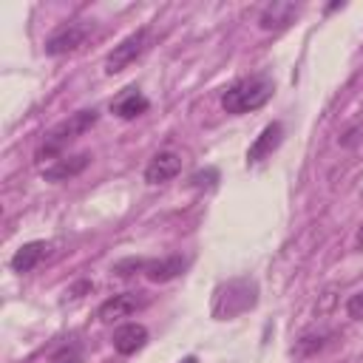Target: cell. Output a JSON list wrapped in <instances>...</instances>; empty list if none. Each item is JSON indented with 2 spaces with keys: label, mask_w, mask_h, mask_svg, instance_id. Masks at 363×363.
<instances>
[{
  "label": "cell",
  "mask_w": 363,
  "mask_h": 363,
  "mask_svg": "<svg viewBox=\"0 0 363 363\" xmlns=\"http://www.w3.org/2000/svg\"><path fill=\"white\" fill-rule=\"evenodd\" d=\"M184 269H187V258H182V255L150 258V261L145 264V278H147V281H153V284H164V281L179 278Z\"/></svg>",
  "instance_id": "30bf717a"
},
{
  "label": "cell",
  "mask_w": 363,
  "mask_h": 363,
  "mask_svg": "<svg viewBox=\"0 0 363 363\" xmlns=\"http://www.w3.org/2000/svg\"><path fill=\"white\" fill-rule=\"evenodd\" d=\"M85 37H88V26H82V23H68V26L57 28V31L45 40V54H51V57L71 54V51H77V48L85 43Z\"/></svg>",
  "instance_id": "5b68a950"
},
{
  "label": "cell",
  "mask_w": 363,
  "mask_h": 363,
  "mask_svg": "<svg viewBox=\"0 0 363 363\" xmlns=\"http://www.w3.org/2000/svg\"><path fill=\"white\" fill-rule=\"evenodd\" d=\"M354 244H357V250H363V227H360V233H357V241H354Z\"/></svg>",
  "instance_id": "ac0fdd59"
},
{
  "label": "cell",
  "mask_w": 363,
  "mask_h": 363,
  "mask_svg": "<svg viewBox=\"0 0 363 363\" xmlns=\"http://www.w3.org/2000/svg\"><path fill=\"white\" fill-rule=\"evenodd\" d=\"M281 139H284V125H281V122H269V125L255 136V142L250 145V150H247V164L264 162V159L281 145Z\"/></svg>",
  "instance_id": "9c48e42d"
},
{
  "label": "cell",
  "mask_w": 363,
  "mask_h": 363,
  "mask_svg": "<svg viewBox=\"0 0 363 363\" xmlns=\"http://www.w3.org/2000/svg\"><path fill=\"white\" fill-rule=\"evenodd\" d=\"M88 164H91V153L60 156V159H54V164H48V167L43 170V179H45V182H68V179L79 176Z\"/></svg>",
  "instance_id": "ba28073f"
},
{
  "label": "cell",
  "mask_w": 363,
  "mask_h": 363,
  "mask_svg": "<svg viewBox=\"0 0 363 363\" xmlns=\"http://www.w3.org/2000/svg\"><path fill=\"white\" fill-rule=\"evenodd\" d=\"M147 108H150L147 96H145V94H139L136 88H128V91H125V94L111 105V111H113L119 119H136V116H142Z\"/></svg>",
  "instance_id": "7c38bea8"
},
{
  "label": "cell",
  "mask_w": 363,
  "mask_h": 363,
  "mask_svg": "<svg viewBox=\"0 0 363 363\" xmlns=\"http://www.w3.org/2000/svg\"><path fill=\"white\" fill-rule=\"evenodd\" d=\"M54 360H57V363H79V346H77L71 354H68V346H65L60 354H54Z\"/></svg>",
  "instance_id": "e0dca14e"
},
{
  "label": "cell",
  "mask_w": 363,
  "mask_h": 363,
  "mask_svg": "<svg viewBox=\"0 0 363 363\" xmlns=\"http://www.w3.org/2000/svg\"><path fill=\"white\" fill-rule=\"evenodd\" d=\"M218 182V170L216 167H207V170H199L190 176V184L193 187H213Z\"/></svg>",
  "instance_id": "9a60e30c"
},
{
  "label": "cell",
  "mask_w": 363,
  "mask_h": 363,
  "mask_svg": "<svg viewBox=\"0 0 363 363\" xmlns=\"http://www.w3.org/2000/svg\"><path fill=\"white\" fill-rule=\"evenodd\" d=\"M298 14H301V6H298V3L275 0V3H267V6H264V11L258 14V26H261L264 31H281V28L292 26Z\"/></svg>",
  "instance_id": "8992f818"
},
{
  "label": "cell",
  "mask_w": 363,
  "mask_h": 363,
  "mask_svg": "<svg viewBox=\"0 0 363 363\" xmlns=\"http://www.w3.org/2000/svg\"><path fill=\"white\" fill-rule=\"evenodd\" d=\"M113 349L119 354H136L145 343H147V329L142 323H122L116 332H113Z\"/></svg>",
  "instance_id": "8fae6325"
},
{
  "label": "cell",
  "mask_w": 363,
  "mask_h": 363,
  "mask_svg": "<svg viewBox=\"0 0 363 363\" xmlns=\"http://www.w3.org/2000/svg\"><path fill=\"white\" fill-rule=\"evenodd\" d=\"M182 363H196V357H184V360H182Z\"/></svg>",
  "instance_id": "d6986e66"
},
{
  "label": "cell",
  "mask_w": 363,
  "mask_h": 363,
  "mask_svg": "<svg viewBox=\"0 0 363 363\" xmlns=\"http://www.w3.org/2000/svg\"><path fill=\"white\" fill-rule=\"evenodd\" d=\"M346 315L354 318V320H363V289L354 292V295L346 301Z\"/></svg>",
  "instance_id": "2e32d148"
},
{
  "label": "cell",
  "mask_w": 363,
  "mask_h": 363,
  "mask_svg": "<svg viewBox=\"0 0 363 363\" xmlns=\"http://www.w3.org/2000/svg\"><path fill=\"white\" fill-rule=\"evenodd\" d=\"M45 252H48V244L45 241H28V244H23L11 255V269L14 272H31L45 258Z\"/></svg>",
  "instance_id": "4fadbf2b"
},
{
  "label": "cell",
  "mask_w": 363,
  "mask_h": 363,
  "mask_svg": "<svg viewBox=\"0 0 363 363\" xmlns=\"http://www.w3.org/2000/svg\"><path fill=\"white\" fill-rule=\"evenodd\" d=\"M147 303H150L147 292H122V295H113V298L102 301L99 309H96V318H99L102 323H113V320H122V318L136 315V312L145 309Z\"/></svg>",
  "instance_id": "277c9868"
},
{
  "label": "cell",
  "mask_w": 363,
  "mask_h": 363,
  "mask_svg": "<svg viewBox=\"0 0 363 363\" xmlns=\"http://www.w3.org/2000/svg\"><path fill=\"white\" fill-rule=\"evenodd\" d=\"M329 340H332V332H306V335H301V337L295 340L292 354H295V357H312V354L320 352Z\"/></svg>",
  "instance_id": "5bb4252c"
},
{
  "label": "cell",
  "mask_w": 363,
  "mask_h": 363,
  "mask_svg": "<svg viewBox=\"0 0 363 363\" xmlns=\"http://www.w3.org/2000/svg\"><path fill=\"white\" fill-rule=\"evenodd\" d=\"M150 45H153V31H150V26L136 28L133 34H128L122 43H116V45L108 51V57H105V74H119V71H125V68L133 65Z\"/></svg>",
  "instance_id": "3957f363"
},
{
  "label": "cell",
  "mask_w": 363,
  "mask_h": 363,
  "mask_svg": "<svg viewBox=\"0 0 363 363\" xmlns=\"http://www.w3.org/2000/svg\"><path fill=\"white\" fill-rule=\"evenodd\" d=\"M275 94V82L272 77L267 74H252V77H244L238 82H233L224 94H221V108L233 116H241V113H250V111H258L264 108Z\"/></svg>",
  "instance_id": "6da1fadb"
},
{
  "label": "cell",
  "mask_w": 363,
  "mask_h": 363,
  "mask_svg": "<svg viewBox=\"0 0 363 363\" xmlns=\"http://www.w3.org/2000/svg\"><path fill=\"white\" fill-rule=\"evenodd\" d=\"M179 170H182V156H179L176 150H159V153L147 162V167H145V182H147V184H164V182H170Z\"/></svg>",
  "instance_id": "52a82bcc"
},
{
  "label": "cell",
  "mask_w": 363,
  "mask_h": 363,
  "mask_svg": "<svg viewBox=\"0 0 363 363\" xmlns=\"http://www.w3.org/2000/svg\"><path fill=\"white\" fill-rule=\"evenodd\" d=\"M96 119H99V113L94 111V108H88V111H77V113H71L68 119H62L48 136H45V145L37 150V159H45V156H57L71 139H77V136H82L85 130H91L94 125H96Z\"/></svg>",
  "instance_id": "7a4b0ae2"
}]
</instances>
